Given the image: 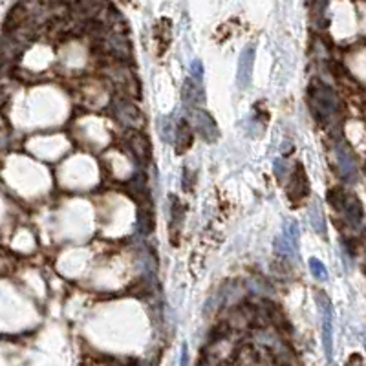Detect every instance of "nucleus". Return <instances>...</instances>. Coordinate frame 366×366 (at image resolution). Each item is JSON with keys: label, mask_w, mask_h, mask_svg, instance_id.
<instances>
[{"label": "nucleus", "mask_w": 366, "mask_h": 366, "mask_svg": "<svg viewBox=\"0 0 366 366\" xmlns=\"http://www.w3.org/2000/svg\"><path fill=\"white\" fill-rule=\"evenodd\" d=\"M103 50L119 63H127V60L132 59V48H130V42L123 33H108L103 39Z\"/></svg>", "instance_id": "obj_6"}, {"label": "nucleus", "mask_w": 366, "mask_h": 366, "mask_svg": "<svg viewBox=\"0 0 366 366\" xmlns=\"http://www.w3.org/2000/svg\"><path fill=\"white\" fill-rule=\"evenodd\" d=\"M295 247L297 246H295L286 234H280V236H277V240H274V251L279 253V255H284V256L291 255V253L295 251Z\"/></svg>", "instance_id": "obj_15"}, {"label": "nucleus", "mask_w": 366, "mask_h": 366, "mask_svg": "<svg viewBox=\"0 0 366 366\" xmlns=\"http://www.w3.org/2000/svg\"><path fill=\"white\" fill-rule=\"evenodd\" d=\"M112 110H114L115 119L128 130H141L145 127V115L139 110V106H136V103H132V101L117 97L112 103Z\"/></svg>", "instance_id": "obj_2"}, {"label": "nucleus", "mask_w": 366, "mask_h": 366, "mask_svg": "<svg viewBox=\"0 0 366 366\" xmlns=\"http://www.w3.org/2000/svg\"><path fill=\"white\" fill-rule=\"evenodd\" d=\"M125 145H127L130 154L134 156V160L139 165L146 167V165L150 163L152 145L150 141L146 139V136H143L139 130H128L127 136H125Z\"/></svg>", "instance_id": "obj_5"}, {"label": "nucleus", "mask_w": 366, "mask_h": 366, "mask_svg": "<svg viewBox=\"0 0 366 366\" xmlns=\"http://www.w3.org/2000/svg\"><path fill=\"white\" fill-rule=\"evenodd\" d=\"M174 143H176V152L178 154H185L194 143V128H192L191 121L187 119H179V123L174 128Z\"/></svg>", "instance_id": "obj_10"}, {"label": "nucleus", "mask_w": 366, "mask_h": 366, "mask_svg": "<svg viewBox=\"0 0 366 366\" xmlns=\"http://www.w3.org/2000/svg\"><path fill=\"white\" fill-rule=\"evenodd\" d=\"M253 63H255V44H247L240 53L236 70V84L240 90H246L251 84L253 77Z\"/></svg>", "instance_id": "obj_7"}, {"label": "nucleus", "mask_w": 366, "mask_h": 366, "mask_svg": "<svg viewBox=\"0 0 366 366\" xmlns=\"http://www.w3.org/2000/svg\"><path fill=\"white\" fill-rule=\"evenodd\" d=\"M310 224L320 236H326V220H324V215H322V209H320V205L317 201L310 209Z\"/></svg>", "instance_id": "obj_14"}, {"label": "nucleus", "mask_w": 366, "mask_h": 366, "mask_svg": "<svg viewBox=\"0 0 366 366\" xmlns=\"http://www.w3.org/2000/svg\"><path fill=\"white\" fill-rule=\"evenodd\" d=\"M308 105H310L311 115L319 123H328L341 108V101L328 84L319 79H313L308 88Z\"/></svg>", "instance_id": "obj_1"}, {"label": "nucleus", "mask_w": 366, "mask_h": 366, "mask_svg": "<svg viewBox=\"0 0 366 366\" xmlns=\"http://www.w3.org/2000/svg\"><path fill=\"white\" fill-rule=\"evenodd\" d=\"M179 366H189V346L183 344L181 346V355H179Z\"/></svg>", "instance_id": "obj_21"}, {"label": "nucleus", "mask_w": 366, "mask_h": 366, "mask_svg": "<svg viewBox=\"0 0 366 366\" xmlns=\"http://www.w3.org/2000/svg\"><path fill=\"white\" fill-rule=\"evenodd\" d=\"M154 229V215H152V207L141 205L137 210V231L141 234H150Z\"/></svg>", "instance_id": "obj_12"}, {"label": "nucleus", "mask_w": 366, "mask_h": 366, "mask_svg": "<svg viewBox=\"0 0 366 366\" xmlns=\"http://www.w3.org/2000/svg\"><path fill=\"white\" fill-rule=\"evenodd\" d=\"M181 203L178 198L172 196L170 198V231H172L174 243H176V233H179V227H181Z\"/></svg>", "instance_id": "obj_13"}, {"label": "nucleus", "mask_w": 366, "mask_h": 366, "mask_svg": "<svg viewBox=\"0 0 366 366\" xmlns=\"http://www.w3.org/2000/svg\"><path fill=\"white\" fill-rule=\"evenodd\" d=\"M310 271L317 280H328V271L319 258H310Z\"/></svg>", "instance_id": "obj_17"}, {"label": "nucleus", "mask_w": 366, "mask_h": 366, "mask_svg": "<svg viewBox=\"0 0 366 366\" xmlns=\"http://www.w3.org/2000/svg\"><path fill=\"white\" fill-rule=\"evenodd\" d=\"M288 163L284 160H277L274 161V174H277V178L284 179L286 176H288Z\"/></svg>", "instance_id": "obj_19"}, {"label": "nucleus", "mask_w": 366, "mask_h": 366, "mask_svg": "<svg viewBox=\"0 0 366 366\" xmlns=\"http://www.w3.org/2000/svg\"><path fill=\"white\" fill-rule=\"evenodd\" d=\"M191 125L194 128V132L207 143L218 141L220 130L216 125L215 117L201 108H191Z\"/></svg>", "instance_id": "obj_4"}, {"label": "nucleus", "mask_w": 366, "mask_h": 366, "mask_svg": "<svg viewBox=\"0 0 366 366\" xmlns=\"http://www.w3.org/2000/svg\"><path fill=\"white\" fill-rule=\"evenodd\" d=\"M160 134L163 137V141H174V130L169 119H161L160 121Z\"/></svg>", "instance_id": "obj_18"}, {"label": "nucleus", "mask_w": 366, "mask_h": 366, "mask_svg": "<svg viewBox=\"0 0 366 366\" xmlns=\"http://www.w3.org/2000/svg\"><path fill=\"white\" fill-rule=\"evenodd\" d=\"M335 156H337L339 170H341V174H343V178L350 183L355 181L357 165H355V160H353L352 150H350L344 143H339V145L335 146Z\"/></svg>", "instance_id": "obj_9"}, {"label": "nucleus", "mask_w": 366, "mask_h": 366, "mask_svg": "<svg viewBox=\"0 0 366 366\" xmlns=\"http://www.w3.org/2000/svg\"><path fill=\"white\" fill-rule=\"evenodd\" d=\"M315 300L320 310V317H322V346H324L328 361H331V357H333V308H331L329 298L322 291L317 293Z\"/></svg>", "instance_id": "obj_3"}, {"label": "nucleus", "mask_w": 366, "mask_h": 366, "mask_svg": "<svg viewBox=\"0 0 366 366\" xmlns=\"http://www.w3.org/2000/svg\"><path fill=\"white\" fill-rule=\"evenodd\" d=\"M339 210H343L344 218L350 222V225L353 227H359L362 222V205L361 201L357 200L355 196L344 192L343 200H341V205H339Z\"/></svg>", "instance_id": "obj_11"}, {"label": "nucleus", "mask_w": 366, "mask_h": 366, "mask_svg": "<svg viewBox=\"0 0 366 366\" xmlns=\"http://www.w3.org/2000/svg\"><path fill=\"white\" fill-rule=\"evenodd\" d=\"M308 194H310L308 176L300 165H297V167H295V172L291 174V178H289V183H288V196L293 203H300Z\"/></svg>", "instance_id": "obj_8"}, {"label": "nucleus", "mask_w": 366, "mask_h": 366, "mask_svg": "<svg viewBox=\"0 0 366 366\" xmlns=\"http://www.w3.org/2000/svg\"><path fill=\"white\" fill-rule=\"evenodd\" d=\"M198 88L194 84V81L187 79V81L183 82V92H181V97L183 101L187 103V105H196V99H198Z\"/></svg>", "instance_id": "obj_16"}, {"label": "nucleus", "mask_w": 366, "mask_h": 366, "mask_svg": "<svg viewBox=\"0 0 366 366\" xmlns=\"http://www.w3.org/2000/svg\"><path fill=\"white\" fill-rule=\"evenodd\" d=\"M191 73H192V77H196V81H201V77H203V66H201L200 60H192Z\"/></svg>", "instance_id": "obj_20"}]
</instances>
